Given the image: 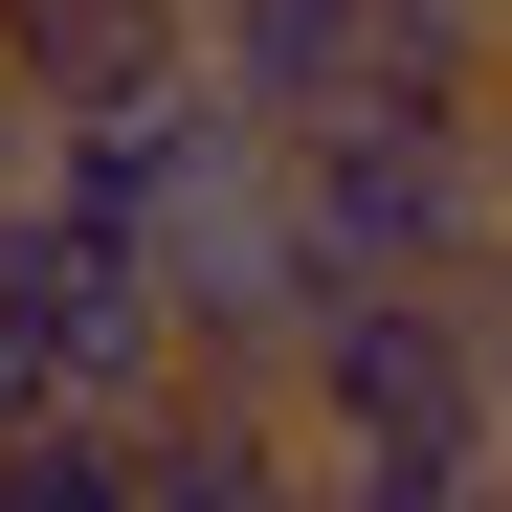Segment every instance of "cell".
Returning <instances> with one entry per match:
<instances>
[{"label": "cell", "mask_w": 512, "mask_h": 512, "mask_svg": "<svg viewBox=\"0 0 512 512\" xmlns=\"http://www.w3.org/2000/svg\"><path fill=\"white\" fill-rule=\"evenodd\" d=\"M268 156H290L312 290H490V268H512V223H490V112L357 90V112H312V134H268Z\"/></svg>", "instance_id": "6da1fadb"}, {"label": "cell", "mask_w": 512, "mask_h": 512, "mask_svg": "<svg viewBox=\"0 0 512 512\" xmlns=\"http://www.w3.org/2000/svg\"><path fill=\"white\" fill-rule=\"evenodd\" d=\"M156 401H179V290L67 201H0V423H156Z\"/></svg>", "instance_id": "7a4b0ae2"}, {"label": "cell", "mask_w": 512, "mask_h": 512, "mask_svg": "<svg viewBox=\"0 0 512 512\" xmlns=\"http://www.w3.org/2000/svg\"><path fill=\"white\" fill-rule=\"evenodd\" d=\"M268 401L312 446H512L490 423V290H312Z\"/></svg>", "instance_id": "3957f363"}, {"label": "cell", "mask_w": 512, "mask_h": 512, "mask_svg": "<svg viewBox=\"0 0 512 512\" xmlns=\"http://www.w3.org/2000/svg\"><path fill=\"white\" fill-rule=\"evenodd\" d=\"M0 90L45 134L67 112H156V90H201V0H0Z\"/></svg>", "instance_id": "277c9868"}, {"label": "cell", "mask_w": 512, "mask_h": 512, "mask_svg": "<svg viewBox=\"0 0 512 512\" xmlns=\"http://www.w3.org/2000/svg\"><path fill=\"white\" fill-rule=\"evenodd\" d=\"M201 90H223L245 134L357 112V90H379V0H201Z\"/></svg>", "instance_id": "5b68a950"}, {"label": "cell", "mask_w": 512, "mask_h": 512, "mask_svg": "<svg viewBox=\"0 0 512 512\" xmlns=\"http://www.w3.org/2000/svg\"><path fill=\"white\" fill-rule=\"evenodd\" d=\"M156 446V512H334V468H312V423L268 401V379H179L134 423Z\"/></svg>", "instance_id": "8992f818"}, {"label": "cell", "mask_w": 512, "mask_h": 512, "mask_svg": "<svg viewBox=\"0 0 512 512\" xmlns=\"http://www.w3.org/2000/svg\"><path fill=\"white\" fill-rule=\"evenodd\" d=\"M0 512H156L134 423H0Z\"/></svg>", "instance_id": "52a82bcc"}, {"label": "cell", "mask_w": 512, "mask_h": 512, "mask_svg": "<svg viewBox=\"0 0 512 512\" xmlns=\"http://www.w3.org/2000/svg\"><path fill=\"white\" fill-rule=\"evenodd\" d=\"M0 201H45V112L23 90H0Z\"/></svg>", "instance_id": "ba28073f"}, {"label": "cell", "mask_w": 512, "mask_h": 512, "mask_svg": "<svg viewBox=\"0 0 512 512\" xmlns=\"http://www.w3.org/2000/svg\"><path fill=\"white\" fill-rule=\"evenodd\" d=\"M490 423H512V268H490Z\"/></svg>", "instance_id": "9c48e42d"}, {"label": "cell", "mask_w": 512, "mask_h": 512, "mask_svg": "<svg viewBox=\"0 0 512 512\" xmlns=\"http://www.w3.org/2000/svg\"><path fill=\"white\" fill-rule=\"evenodd\" d=\"M490 223H512V90H490Z\"/></svg>", "instance_id": "30bf717a"}]
</instances>
